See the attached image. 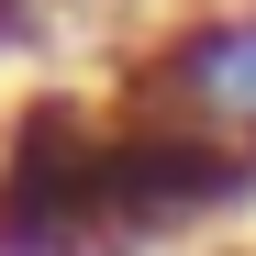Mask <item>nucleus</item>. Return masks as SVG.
Listing matches in <instances>:
<instances>
[{
  "label": "nucleus",
  "instance_id": "f257e3e1",
  "mask_svg": "<svg viewBox=\"0 0 256 256\" xmlns=\"http://www.w3.org/2000/svg\"><path fill=\"white\" fill-rule=\"evenodd\" d=\"M245 200H256V145L190 134L156 112H100V256H145Z\"/></svg>",
  "mask_w": 256,
  "mask_h": 256
},
{
  "label": "nucleus",
  "instance_id": "f03ea898",
  "mask_svg": "<svg viewBox=\"0 0 256 256\" xmlns=\"http://www.w3.org/2000/svg\"><path fill=\"white\" fill-rule=\"evenodd\" d=\"M0 256H100V112L78 90L0 122Z\"/></svg>",
  "mask_w": 256,
  "mask_h": 256
},
{
  "label": "nucleus",
  "instance_id": "7ed1b4c3",
  "mask_svg": "<svg viewBox=\"0 0 256 256\" xmlns=\"http://www.w3.org/2000/svg\"><path fill=\"white\" fill-rule=\"evenodd\" d=\"M122 112L190 122V134L256 145V0H212V12L167 22L156 45L122 67Z\"/></svg>",
  "mask_w": 256,
  "mask_h": 256
}]
</instances>
